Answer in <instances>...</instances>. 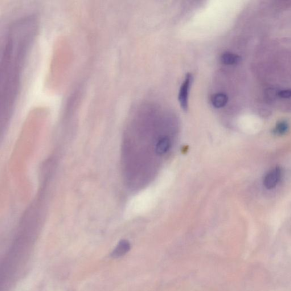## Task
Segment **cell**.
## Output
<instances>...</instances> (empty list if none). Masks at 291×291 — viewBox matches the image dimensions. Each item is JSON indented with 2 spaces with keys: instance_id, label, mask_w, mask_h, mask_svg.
Here are the masks:
<instances>
[{
  "instance_id": "8",
  "label": "cell",
  "mask_w": 291,
  "mask_h": 291,
  "mask_svg": "<svg viewBox=\"0 0 291 291\" xmlns=\"http://www.w3.org/2000/svg\"><path fill=\"white\" fill-rule=\"evenodd\" d=\"M289 126L288 122L282 121L279 122L274 130V133L277 135H283L288 132Z\"/></svg>"
},
{
  "instance_id": "6",
  "label": "cell",
  "mask_w": 291,
  "mask_h": 291,
  "mask_svg": "<svg viewBox=\"0 0 291 291\" xmlns=\"http://www.w3.org/2000/svg\"><path fill=\"white\" fill-rule=\"evenodd\" d=\"M221 62L226 65H235L240 62L241 56L232 52H224L221 56Z\"/></svg>"
},
{
  "instance_id": "2",
  "label": "cell",
  "mask_w": 291,
  "mask_h": 291,
  "mask_svg": "<svg viewBox=\"0 0 291 291\" xmlns=\"http://www.w3.org/2000/svg\"><path fill=\"white\" fill-rule=\"evenodd\" d=\"M193 76L191 73H187L179 93V101L184 111H187L188 108V93L192 84Z\"/></svg>"
},
{
  "instance_id": "5",
  "label": "cell",
  "mask_w": 291,
  "mask_h": 291,
  "mask_svg": "<svg viewBox=\"0 0 291 291\" xmlns=\"http://www.w3.org/2000/svg\"><path fill=\"white\" fill-rule=\"evenodd\" d=\"M228 101V96L223 93L215 94L211 98L212 104L216 108L224 107L227 105Z\"/></svg>"
},
{
  "instance_id": "7",
  "label": "cell",
  "mask_w": 291,
  "mask_h": 291,
  "mask_svg": "<svg viewBox=\"0 0 291 291\" xmlns=\"http://www.w3.org/2000/svg\"><path fill=\"white\" fill-rule=\"evenodd\" d=\"M170 145L171 142L169 138L167 137L162 138L156 146V153L160 155L166 154L170 149Z\"/></svg>"
},
{
  "instance_id": "1",
  "label": "cell",
  "mask_w": 291,
  "mask_h": 291,
  "mask_svg": "<svg viewBox=\"0 0 291 291\" xmlns=\"http://www.w3.org/2000/svg\"><path fill=\"white\" fill-rule=\"evenodd\" d=\"M35 31L33 18L16 22L8 34L2 63V92L5 112L17 93L22 64Z\"/></svg>"
},
{
  "instance_id": "4",
  "label": "cell",
  "mask_w": 291,
  "mask_h": 291,
  "mask_svg": "<svg viewBox=\"0 0 291 291\" xmlns=\"http://www.w3.org/2000/svg\"><path fill=\"white\" fill-rule=\"evenodd\" d=\"M130 250V244L128 241L122 240L111 254L113 258H119L125 255Z\"/></svg>"
},
{
  "instance_id": "9",
  "label": "cell",
  "mask_w": 291,
  "mask_h": 291,
  "mask_svg": "<svg viewBox=\"0 0 291 291\" xmlns=\"http://www.w3.org/2000/svg\"><path fill=\"white\" fill-rule=\"evenodd\" d=\"M278 95L281 98H290L291 97V89L282 90V91L278 93Z\"/></svg>"
},
{
  "instance_id": "3",
  "label": "cell",
  "mask_w": 291,
  "mask_h": 291,
  "mask_svg": "<svg viewBox=\"0 0 291 291\" xmlns=\"http://www.w3.org/2000/svg\"><path fill=\"white\" fill-rule=\"evenodd\" d=\"M282 176V170L280 166L274 167L268 172L264 180V185L268 190L273 189L281 181Z\"/></svg>"
}]
</instances>
